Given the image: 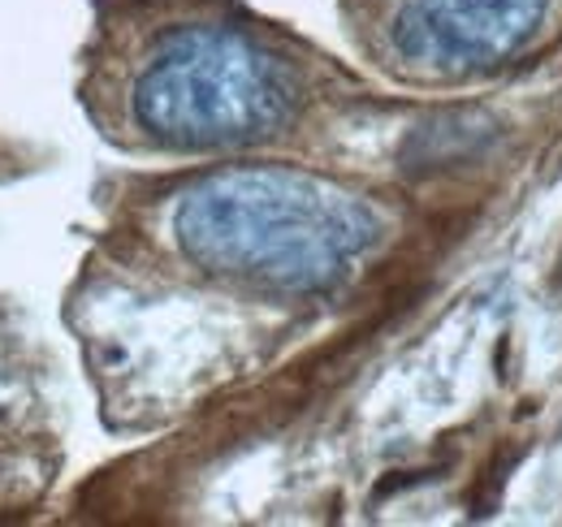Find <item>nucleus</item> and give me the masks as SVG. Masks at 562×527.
<instances>
[{
	"instance_id": "f257e3e1",
	"label": "nucleus",
	"mask_w": 562,
	"mask_h": 527,
	"mask_svg": "<svg viewBox=\"0 0 562 527\" xmlns=\"http://www.w3.org/2000/svg\"><path fill=\"white\" fill-rule=\"evenodd\" d=\"M61 325L109 437L209 419L355 321L428 260L446 208L299 160L100 169Z\"/></svg>"
},
{
	"instance_id": "f03ea898",
	"label": "nucleus",
	"mask_w": 562,
	"mask_h": 527,
	"mask_svg": "<svg viewBox=\"0 0 562 527\" xmlns=\"http://www.w3.org/2000/svg\"><path fill=\"white\" fill-rule=\"evenodd\" d=\"M74 104L131 160H299L441 203L497 138L485 100L394 91L247 0H87Z\"/></svg>"
},
{
	"instance_id": "7ed1b4c3",
	"label": "nucleus",
	"mask_w": 562,
	"mask_h": 527,
	"mask_svg": "<svg viewBox=\"0 0 562 527\" xmlns=\"http://www.w3.org/2000/svg\"><path fill=\"white\" fill-rule=\"evenodd\" d=\"M359 66L407 96H468L562 40V0H338Z\"/></svg>"
},
{
	"instance_id": "20e7f679",
	"label": "nucleus",
	"mask_w": 562,
	"mask_h": 527,
	"mask_svg": "<svg viewBox=\"0 0 562 527\" xmlns=\"http://www.w3.org/2000/svg\"><path fill=\"white\" fill-rule=\"evenodd\" d=\"M66 471V397L57 350L0 290V524L31 519Z\"/></svg>"
},
{
	"instance_id": "39448f33",
	"label": "nucleus",
	"mask_w": 562,
	"mask_h": 527,
	"mask_svg": "<svg viewBox=\"0 0 562 527\" xmlns=\"http://www.w3.org/2000/svg\"><path fill=\"white\" fill-rule=\"evenodd\" d=\"M53 160H57L53 147L35 143V138H22V134L0 131V191H4V187H18V182H26V178L48 173Z\"/></svg>"
}]
</instances>
